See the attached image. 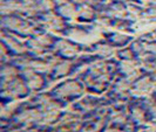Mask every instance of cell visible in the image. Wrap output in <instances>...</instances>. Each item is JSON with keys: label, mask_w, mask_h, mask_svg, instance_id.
<instances>
[{"label": "cell", "mask_w": 156, "mask_h": 132, "mask_svg": "<svg viewBox=\"0 0 156 132\" xmlns=\"http://www.w3.org/2000/svg\"><path fill=\"white\" fill-rule=\"evenodd\" d=\"M39 113L37 111H26L23 115L18 117V119L23 120V122H31V120H37L39 119Z\"/></svg>", "instance_id": "7a4b0ae2"}, {"label": "cell", "mask_w": 156, "mask_h": 132, "mask_svg": "<svg viewBox=\"0 0 156 132\" xmlns=\"http://www.w3.org/2000/svg\"><path fill=\"white\" fill-rule=\"evenodd\" d=\"M14 74H16V71H14L13 68H6V69L2 70V77L8 80V81L14 76Z\"/></svg>", "instance_id": "3957f363"}, {"label": "cell", "mask_w": 156, "mask_h": 132, "mask_svg": "<svg viewBox=\"0 0 156 132\" xmlns=\"http://www.w3.org/2000/svg\"><path fill=\"white\" fill-rule=\"evenodd\" d=\"M68 69H69V64H68V63H63V64H60V66L58 67V73L62 75L65 73H67Z\"/></svg>", "instance_id": "277c9868"}, {"label": "cell", "mask_w": 156, "mask_h": 132, "mask_svg": "<svg viewBox=\"0 0 156 132\" xmlns=\"http://www.w3.org/2000/svg\"><path fill=\"white\" fill-rule=\"evenodd\" d=\"M80 91V86L75 82H69L67 84L62 86L59 89V93L61 95H73V93H78Z\"/></svg>", "instance_id": "6da1fadb"}, {"label": "cell", "mask_w": 156, "mask_h": 132, "mask_svg": "<svg viewBox=\"0 0 156 132\" xmlns=\"http://www.w3.org/2000/svg\"><path fill=\"white\" fill-rule=\"evenodd\" d=\"M134 117H135V118H137V119L140 120L141 118H143V113H142V111H140V110H135V111H134Z\"/></svg>", "instance_id": "5b68a950"}, {"label": "cell", "mask_w": 156, "mask_h": 132, "mask_svg": "<svg viewBox=\"0 0 156 132\" xmlns=\"http://www.w3.org/2000/svg\"><path fill=\"white\" fill-rule=\"evenodd\" d=\"M107 132H122V131H119V130H108Z\"/></svg>", "instance_id": "8992f818"}, {"label": "cell", "mask_w": 156, "mask_h": 132, "mask_svg": "<svg viewBox=\"0 0 156 132\" xmlns=\"http://www.w3.org/2000/svg\"><path fill=\"white\" fill-rule=\"evenodd\" d=\"M147 132H156V130H154V129H151V130H148Z\"/></svg>", "instance_id": "52a82bcc"}]
</instances>
